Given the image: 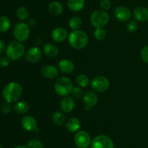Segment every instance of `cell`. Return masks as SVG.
Listing matches in <instances>:
<instances>
[{"mask_svg":"<svg viewBox=\"0 0 148 148\" xmlns=\"http://www.w3.org/2000/svg\"><path fill=\"white\" fill-rule=\"evenodd\" d=\"M133 16L137 21L145 22L148 20V8L143 6L137 7L133 11Z\"/></svg>","mask_w":148,"mask_h":148,"instance_id":"obj_17","label":"cell"},{"mask_svg":"<svg viewBox=\"0 0 148 148\" xmlns=\"http://www.w3.org/2000/svg\"><path fill=\"white\" fill-rule=\"evenodd\" d=\"M71 94H72V96H73L75 98H79V97H81L83 95V91H82L81 87L75 86L73 87Z\"/></svg>","mask_w":148,"mask_h":148,"instance_id":"obj_33","label":"cell"},{"mask_svg":"<svg viewBox=\"0 0 148 148\" xmlns=\"http://www.w3.org/2000/svg\"><path fill=\"white\" fill-rule=\"evenodd\" d=\"M90 146L91 148H114V144L111 137L100 134L92 139Z\"/></svg>","mask_w":148,"mask_h":148,"instance_id":"obj_8","label":"cell"},{"mask_svg":"<svg viewBox=\"0 0 148 148\" xmlns=\"http://www.w3.org/2000/svg\"><path fill=\"white\" fill-rule=\"evenodd\" d=\"M21 126L24 130L27 132L38 131L39 128L38 127V123L36 118L32 115L23 116L21 119Z\"/></svg>","mask_w":148,"mask_h":148,"instance_id":"obj_11","label":"cell"},{"mask_svg":"<svg viewBox=\"0 0 148 148\" xmlns=\"http://www.w3.org/2000/svg\"><path fill=\"white\" fill-rule=\"evenodd\" d=\"M40 74L42 76L49 79L55 78L59 75V69L54 65H45L40 69Z\"/></svg>","mask_w":148,"mask_h":148,"instance_id":"obj_15","label":"cell"},{"mask_svg":"<svg viewBox=\"0 0 148 148\" xmlns=\"http://www.w3.org/2000/svg\"><path fill=\"white\" fill-rule=\"evenodd\" d=\"M27 24L30 26V28H33L36 26L37 22H36V20H35L34 18H31L28 20V23H27Z\"/></svg>","mask_w":148,"mask_h":148,"instance_id":"obj_38","label":"cell"},{"mask_svg":"<svg viewBox=\"0 0 148 148\" xmlns=\"http://www.w3.org/2000/svg\"><path fill=\"white\" fill-rule=\"evenodd\" d=\"M73 83L66 76L60 77L56 80L54 84V90L56 94L61 97H66L72 93Z\"/></svg>","mask_w":148,"mask_h":148,"instance_id":"obj_3","label":"cell"},{"mask_svg":"<svg viewBox=\"0 0 148 148\" xmlns=\"http://www.w3.org/2000/svg\"><path fill=\"white\" fill-rule=\"evenodd\" d=\"M23 94V87L17 82H10L4 87L2 95L7 102H17Z\"/></svg>","mask_w":148,"mask_h":148,"instance_id":"obj_1","label":"cell"},{"mask_svg":"<svg viewBox=\"0 0 148 148\" xmlns=\"http://www.w3.org/2000/svg\"><path fill=\"white\" fill-rule=\"evenodd\" d=\"M138 23L137 20H130L127 25V29L130 33H134L138 30Z\"/></svg>","mask_w":148,"mask_h":148,"instance_id":"obj_31","label":"cell"},{"mask_svg":"<svg viewBox=\"0 0 148 148\" xmlns=\"http://www.w3.org/2000/svg\"><path fill=\"white\" fill-rule=\"evenodd\" d=\"M75 145L79 148H88L91 145V138L89 133L85 131H81L77 132L74 138Z\"/></svg>","mask_w":148,"mask_h":148,"instance_id":"obj_9","label":"cell"},{"mask_svg":"<svg viewBox=\"0 0 148 148\" xmlns=\"http://www.w3.org/2000/svg\"><path fill=\"white\" fill-rule=\"evenodd\" d=\"M26 147L27 148H43V145L38 139H33L27 142Z\"/></svg>","mask_w":148,"mask_h":148,"instance_id":"obj_30","label":"cell"},{"mask_svg":"<svg viewBox=\"0 0 148 148\" xmlns=\"http://www.w3.org/2000/svg\"><path fill=\"white\" fill-rule=\"evenodd\" d=\"M75 107V102L72 97L66 96L64 97L60 103V107L64 113H70Z\"/></svg>","mask_w":148,"mask_h":148,"instance_id":"obj_18","label":"cell"},{"mask_svg":"<svg viewBox=\"0 0 148 148\" xmlns=\"http://www.w3.org/2000/svg\"><path fill=\"white\" fill-rule=\"evenodd\" d=\"M11 27V22L7 16H0V32L4 33Z\"/></svg>","mask_w":148,"mask_h":148,"instance_id":"obj_26","label":"cell"},{"mask_svg":"<svg viewBox=\"0 0 148 148\" xmlns=\"http://www.w3.org/2000/svg\"><path fill=\"white\" fill-rule=\"evenodd\" d=\"M49 12L53 16H59L62 14L64 11V6L60 1H53L49 4L48 7Z\"/></svg>","mask_w":148,"mask_h":148,"instance_id":"obj_21","label":"cell"},{"mask_svg":"<svg viewBox=\"0 0 148 148\" xmlns=\"http://www.w3.org/2000/svg\"><path fill=\"white\" fill-rule=\"evenodd\" d=\"M68 32L64 28L56 27L53 29L51 33V36L53 41L61 43L66 40L68 38Z\"/></svg>","mask_w":148,"mask_h":148,"instance_id":"obj_13","label":"cell"},{"mask_svg":"<svg viewBox=\"0 0 148 148\" xmlns=\"http://www.w3.org/2000/svg\"><path fill=\"white\" fill-rule=\"evenodd\" d=\"M14 148H27V147L25 146V145H17V146H16Z\"/></svg>","mask_w":148,"mask_h":148,"instance_id":"obj_39","label":"cell"},{"mask_svg":"<svg viewBox=\"0 0 148 148\" xmlns=\"http://www.w3.org/2000/svg\"><path fill=\"white\" fill-rule=\"evenodd\" d=\"M43 52L48 57H56L59 55V48L51 43H47L43 45Z\"/></svg>","mask_w":148,"mask_h":148,"instance_id":"obj_20","label":"cell"},{"mask_svg":"<svg viewBox=\"0 0 148 148\" xmlns=\"http://www.w3.org/2000/svg\"><path fill=\"white\" fill-rule=\"evenodd\" d=\"M53 122L54 124L57 126H62L66 122V117H65L64 114L62 112L57 111L55 112L53 115Z\"/></svg>","mask_w":148,"mask_h":148,"instance_id":"obj_24","label":"cell"},{"mask_svg":"<svg viewBox=\"0 0 148 148\" xmlns=\"http://www.w3.org/2000/svg\"><path fill=\"white\" fill-rule=\"evenodd\" d=\"M110 82L109 80L105 76L98 75L95 77L90 81V86L92 90L96 92H104L107 91L109 88Z\"/></svg>","mask_w":148,"mask_h":148,"instance_id":"obj_7","label":"cell"},{"mask_svg":"<svg viewBox=\"0 0 148 148\" xmlns=\"http://www.w3.org/2000/svg\"><path fill=\"white\" fill-rule=\"evenodd\" d=\"M6 55L11 60L20 59L25 53V49L22 42L14 41L10 42L6 47Z\"/></svg>","mask_w":148,"mask_h":148,"instance_id":"obj_5","label":"cell"},{"mask_svg":"<svg viewBox=\"0 0 148 148\" xmlns=\"http://www.w3.org/2000/svg\"><path fill=\"white\" fill-rule=\"evenodd\" d=\"M68 25H69V27L73 30H79V28L82 27V20L78 16H73L69 20Z\"/></svg>","mask_w":148,"mask_h":148,"instance_id":"obj_25","label":"cell"},{"mask_svg":"<svg viewBox=\"0 0 148 148\" xmlns=\"http://www.w3.org/2000/svg\"><path fill=\"white\" fill-rule=\"evenodd\" d=\"M16 16L20 20H26L29 17V10L25 7H18L16 10Z\"/></svg>","mask_w":148,"mask_h":148,"instance_id":"obj_27","label":"cell"},{"mask_svg":"<svg viewBox=\"0 0 148 148\" xmlns=\"http://www.w3.org/2000/svg\"><path fill=\"white\" fill-rule=\"evenodd\" d=\"M30 35V28L28 24L25 23H17L13 29V36L16 41L24 42L29 39Z\"/></svg>","mask_w":148,"mask_h":148,"instance_id":"obj_6","label":"cell"},{"mask_svg":"<svg viewBox=\"0 0 148 148\" xmlns=\"http://www.w3.org/2000/svg\"><path fill=\"white\" fill-rule=\"evenodd\" d=\"M94 36L98 41H103L106 37V31L103 28H95Z\"/></svg>","mask_w":148,"mask_h":148,"instance_id":"obj_29","label":"cell"},{"mask_svg":"<svg viewBox=\"0 0 148 148\" xmlns=\"http://www.w3.org/2000/svg\"><path fill=\"white\" fill-rule=\"evenodd\" d=\"M58 69L65 74L72 73L75 69V63L69 59H61L58 63Z\"/></svg>","mask_w":148,"mask_h":148,"instance_id":"obj_14","label":"cell"},{"mask_svg":"<svg viewBox=\"0 0 148 148\" xmlns=\"http://www.w3.org/2000/svg\"><path fill=\"white\" fill-rule=\"evenodd\" d=\"M0 148H4V147H3V146H2V145H0Z\"/></svg>","mask_w":148,"mask_h":148,"instance_id":"obj_40","label":"cell"},{"mask_svg":"<svg viewBox=\"0 0 148 148\" xmlns=\"http://www.w3.org/2000/svg\"><path fill=\"white\" fill-rule=\"evenodd\" d=\"M41 49L38 46H33L27 49L25 53V58L26 61L33 64L39 62L42 57Z\"/></svg>","mask_w":148,"mask_h":148,"instance_id":"obj_10","label":"cell"},{"mask_svg":"<svg viewBox=\"0 0 148 148\" xmlns=\"http://www.w3.org/2000/svg\"><path fill=\"white\" fill-rule=\"evenodd\" d=\"M114 17L120 22H127L132 17L131 10L124 6H119L114 10Z\"/></svg>","mask_w":148,"mask_h":148,"instance_id":"obj_12","label":"cell"},{"mask_svg":"<svg viewBox=\"0 0 148 148\" xmlns=\"http://www.w3.org/2000/svg\"><path fill=\"white\" fill-rule=\"evenodd\" d=\"M67 39L69 45L75 49H83L88 44V34L81 30H72Z\"/></svg>","mask_w":148,"mask_h":148,"instance_id":"obj_2","label":"cell"},{"mask_svg":"<svg viewBox=\"0 0 148 148\" xmlns=\"http://www.w3.org/2000/svg\"><path fill=\"white\" fill-rule=\"evenodd\" d=\"M109 15L107 11L101 9L92 12L90 17V21L95 28H103L109 22Z\"/></svg>","mask_w":148,"mask_h":148,"instance_id":"obj_4","label":"cell"},{"mask_svg":"<svg viewBox=\"0 0 148 148\" xmlns=\"http://www.w3.org/2000/svg\"><path fill=\"white\" fill-rule=\"evenodd\" d=\"M140 55H141V58L144 61V62L148 64V46H145L144 47L142 48Z\"/></svg>","mask_w":148,"mask_h":148,"instance_id":"obj_34","label":"cell"},{"mask_svg":"<svg viewBox=\"0 0 148 148\" xmlns=\"http://www.w3.org/2000/svg\"><path fill=\"white\" fill-rule=\"evenodd\" d=\"M11 59L7 56H2L0 57V66L7 67L10 63Z\"/></svg>","mask_w":148,"mask_h":148,"instance_id":"obj_36","label":"cell"},{"mask_svg":"<svg viewBox=\"0 0 148 148\" xmlns=\"http://www.w3.org/2000/svg\"><path fill=\"white\" fill-rule=\"evenodd\" d=\"M6 51V46L5 44L3 41L0 40V55L3 53V52Z\"/></svg>","mask_w":148,"mask_h":148,"instance_id":"obj_37","label":"cell"},{"mask_svg":"<svg viewBox=\"0 0 148 148\" xmlns=\"http://www.w3.org/2000/svg\"><path fill=\"white\" fill-rule=\"evenodd\" d=\"M111 1L110 0H101L100 1V7H101V10H105V11H108L110 8H111Z\"/></svg>","mask_w":148,"mask_h":148,"instance_id":"obj_35","label":"cell"},{"mask_svg":"<svg viewBox=\"0 0 148 148\" xmlns=\"http://www.w3.org/2000/svg\"><path fill=\"white\" fill-rule=\"evenodd\" d=\"M0 110L4 115H7L12 111V105L10 102H4L0 106Z\"/></svg>","mask_w":148,"mask_h":148,"instance_id":"obj_32","label":"cell"},{"mask_svg":"<svg viewBox=\"0 0 148 148\" xmlns=\"http://www.w3.org/2000/svg\"><path fill=\"white\" fill-rule=\"evenodd\" d=\"M81 127V122L77 118H70L66 123V129L71 133H77Z\"/></svg>","mask_w":148,"mask_h":148,"instance_id":"obj_19","label":"cell"},{"mask_svg":"<svg viewBox=\"0 0 148 148\" xmlns=\"http://www.w3.org/2000/svg\"><path fill=\"white\" fill-rule=\"evenodd\" d=\"M85 6V0H68L67 1V7L72 12H79Z\"/></svg>","mask_w":148,"mask_h":148,"instance_id":"obj_22","label":"cell"},{"mask_svg":"<svg viewBox=\"0 0 148 148\" xmlns=\"http://www.w3.org/2000/svg\"><path fill=\"white\" fill-rule=\"evenodd\" d=\"M98 102V97L95 91H88L83 95V102L85 107H95Z\"/></svg>","mask_w":148,"mask_h":148,"instance_id":"obj_16","label":"cell"},{"mask_svg":"<svg viewBox=\"0 0 148 148\" xmlns=\"http://www.w3.org/2000/svg\"><path fill=\"white\" fill-rule=\"evenodd\" d=\"M13 109L18 114H25L29 110L30 105L25 101H18L14 104Z\"/></svg>","mask_w":148,"mask_h":148,"instance_id":"obj_23","label":"cell"},{"mask_svg":"<svg viewBox=\"0 0 148 148\" xmlns=\"http://www.w3.org/2000/svg\"><path fill=\"white\" fill-rule=\"evenodd\" d=\"M76 83L81 88L87 87L90 84V79L85 74H79L76 77Z\"/></svg>","mask_w":148,"mask_h":148,"instance_id":"obj_28","label":"cell"}]
</instances>
